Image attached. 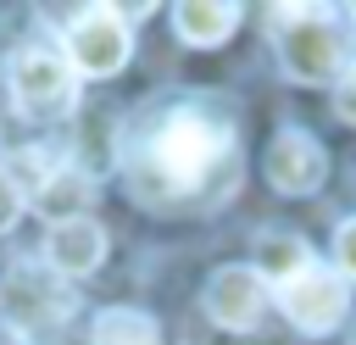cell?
Here are the masks:
<instances>
[{
    "instance_id": "obj_1",
    "label": "cell",
    "mask_w": 356,
    "mask_h": 345,
    "mask_svg": "<svg viewBox=\"0 0 356 345\" xmlns=\"http://www.w3.org/2000/svg\"><path fill=\"white\" fill-rule=\"evenodd\" d=\"M234 150V128L228 117L206 111V106H172L134 150L128 161V189L145 206H184V200H206L222 161Z\"/></svg>"
},
{
    "instance_id": "obj_2",
    "label": "cell",
    "mask_w": 356,
    "mask_h": 345,
    "mask_svg": "<svg viewBox=\"0 0 356 345\" xmlns=\"http://www.w3.org/2000/svg\"><path fill=\"white\" fill-rule=\"evenodd\" d=\"M273 22H278V61H284L289 78H300V83H328V78L345 72V39H339V28L328 22V11L278 6Z\"/></svg>"
},
{
    "instance_id": "obj_3",
    "label": "cell",
    "mask_w": 356,
    "mask_h": 345,
    "mask_svg": "<svg viewBox=\"0 0 356 345\" xmlns=\"http://www.w3.org/2000/svg\"><path fill=\"white\" fill-rule=\"evenodd\" d=\"M72 78H78V72H72L67 56L50 50V45H28V50L11 56V100H17V111H22L28 122H56V117H67L72 100H78V83H72Z\"/></svg>"
},
{
    "instance_id": "obj_4",
    "label": "cell",
    "mask_w": 356,
    "mask_h": 345,
    "mask_svg": "<svg viewBox=\"0 0 356 345\" xmlns=\"http://www.w3.org/2000/svg\"><path fill=\"white\" fill-rule=\"evenodd\" d=\"M128 50H134V33H128V17H122L117 6H89V11H78L72 28H67V67L83 72V78H111V72H122Z\"/></svg>"
},
{
    "instance_id": "obj_5",
    "label": "cell",
    "mask_w": 356,
    "mask_h": 345,
    "mask_svg": "<svg viewBox=\"0 0 356 345\" xmlns=\"http://www.w3.org/2000/svg\"><path fill=\"white\" fill-rule=\"evenodd\" d=\"M278 306H284V317H289L295 328L328 334V328L345 317V278L312 262V267H300L289 284H278Z\"/></svg>"
},
{
    "instance_id": "obj_6",
    "label": "cell",
    "mask_w": 356,
    "mask_h": 345,
    "mask_svg": "<svg viewBox=\"0 0 356 345\" xmlns=\"http://www.w3.org/2000/svg\"><path fill=\"white\" fill-rule=\"evenodd\" d=\"M267 312V278L256 267H222L206 278V317L217 328H234V334H250Z\"/></svg>"
},
{
    "instance_id": "obj_7",
    "label": "cell",
    "mask_w": 356,
    "mask_h": 345,
    "mask_svg": "<svg viewBox=\"0 0 356 345\" xmlns=\"http://www.w3.org/2000/svg\"><path fill=\"white\" fill-rule=\"evenodd\" d=\"M323 172H328V156H323V145H317L306 128L273 134V145H267V178H273V189H284V195H312V189L323 184Z\"/></svg>"
},
{
    "instance_id": "obj_8",
    "label": "cell",
    "mask_w": 356,
    "mask_h": 345,
    "mask_svg": "<svg viewBox=\"0 0 356 345\" xmlns=\"http://www.w3.org/2000/svg\"><path fill=\"white\" fill-rule=\"evenodd\" d=\"M100 256H106V234H100V223H95V217L56 223V228H50V239H44V262H50L56 273H67V278L95 273V267H100Z\"/></svg>"
},
{
    "instance_id": "obj_9",
    "label": "cell",
    "mask_w": 356,
    "mask_h": 345,
    "mask_svg": "<svg viewBox=\"0 0 356 345\" xmlns=\"http://www.w3.org/2000/svg\"><path fill=\"white\" fill-rule=\"evenodd\" d=\"M89 200H95L89 172H83V167H67V161H61V167L44 178V189L33 195V206L50 217V228H56V223H72V217H89V211H83Z\"/></svg>"
},
{
    "instance_id": "obj_10",
    "label": "cell",
    "mask_w": 356,
    "mask_h": 345,
    "mask_svg": "<svg viewBox=\"0 0 356 345\" xmlns=\"http://www.w3.org/2000/svg\"><path fill=\"white\" fill-rule=\"evenodd\" d=\"M172 28L184 45H222L239 28V6H217V0H184L172 11Z\"/></svg>"
},
{
    "instance_id": "obj_11",
    "label": "cell",
    "mask_w": 356,
    "mask_h": 345,
    "mask_svg": "<svg viewBox=\"0 0 356 345\" xmlns=\"http://www.w3.org/2000/svg\"><path fill=\"white\" fill-rule=\"evenodd\" d=\"M300 267H312V250H306L300 234H261V245H256V273L261 278L289 284Z\"/></svg>"
},
{
    "instance_id": "obj_12",
    "label": "cell",
    "mask_w": 356,
    "mask_h": 345,
    "mask_svg": "<svg viewBox=\"0 0 356 345\" xmlns=\"http://www.w3.org/2000/svg\"><path fill=\"white\" fill-rule=\"evenodd\" d=\"M95 345H161V328L134 306H106L95 317Z\"/></svg>"
},
{
    "instance_id": "obj_13",
    "label": "cell",
    "mask_w": 356,
    "mask_h": 345,
    "mask_svg": "<svg viewBox=\"0 0 356 345\" xmlns=\"http://www.w3.org/2000/svg\"><path fill=\"white\" fill-rule=\"evenodd\" d=\"M334 262H339L345 278H356V217L339 223V234H334Z\"/></svg>"
},
{
    "instance_id": "obj_14",
    "label": "cell",
    "mask_w": 356,
    "mask_h": 345,
    "mask_svg": "<svg viewBox=\"0 0 356 345\" xmlns=\"http://www.w3.org/2000/svg\"><path fill=\"white\" fill-rule=\"evenodd\" d=\"M22 200H28V195H22V189H17L11 178H6V167H0V234H6L11 223H17V211H22Z\"/></svg>"
},
{
    "instance_id": "obj_15",
    "label": "cell",
    "mask_w": 356,
    "mask_h": 345,
    "mask_svg": "<svg viewBox=\"0 0 356 345\" xmlns=\"http://www.w3.org/2000/svg\"><path fill=\"white\" fill-rule=\"evenodd\" d=\"M334 106H339L345 122H356V61L339 72V83H334Z\"/></svg>"
},
{
    "instance_id": "obj_16",
    "label": "cell",
    "mask_w": 356,
    "mask_h": 345,
    "mask_svg": "<svg viewBox=\"0 0 356 345\" xmlns=\"http://www.w3.org/2000/svg\"><path fill=\"white\" fill-rule=\"evenodd\" d=\"M350 17H356V11H350Z\"/></svg>"
}]
</instances>
